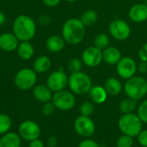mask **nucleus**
I'll return each instance as SVG.
<instances>
[{
	"instance_id": "1",
	"label": "nucleus",
	"mask_w": 147,
	"mask_h": 147,
	"mask_svg": "<svg viewBox=\"0 0 147 147\" xmlns=\"http://www.w3.org/2000/svg\"><path fill=\"white\" fill-rule=\"evenodd\" d=\"M13 34L20 41H29L36 34V24L27 15L18 16L13 22Z\"/></svg>"
},
{
	"instance_id": "2",
	"label": "nucleus",
	"mask_w": 147,
	"mask_h": 147,
	"mask_svg": "<svg viewBox=\"0 0 147 147\" xmlns=\"http://www.w3.org/2000/svg\"><path fill=\"white\" fill-rule=\"evenodd\" d=\"M85 35V26L80 19L70 18L63 25L62 37L65 41L70 45L80 43Z\"/></svg>"
},
{
	"instance_id": "3",
	"label": "nucleus",
	"mask_w": 147,
	"mask_h": 147,
	"mask_svg": "<svg viewBox=\"0 0 147 147\" xmlns=\"http://www.w3.org/2000/svg\"><path fill=\"white\" fill-rule=\"evenodd\" d=\"M143 122L138 115L123 114L118 121V127L123 134L137 137L142 131Z\"/></svg>"
},
{
	"instance_id": "4",
	"label": "nucleus",
	"mask_w": 147,
	"mask_h": 147,
	"mask_svg": "<svg viewBox=\"0 0 147 147\" xmlns=\"http://www.w3.org/2000/svg\"><path fill=\"white\" fill-rule=\"evenodd\" d=\"M68 86L72 93L84 95L89 93L92 87V82L86 73L79 71L71 74L68 78Z\"/></svg>"
},
{
	"instance_id": "5",
	"label": "nucleus",
	"mask_w": 147,
	"mask_h": 147,
	"mask_svg": "<svg viewBox=\"0 0 147 147\" xmlns=\"http://www.w3.org/2000/svg\"><path fill=\"white\" fill-rule=\"evenodd\" d=\"M127 97L134 100H140L147 93V81L142 77H133L127 79L124 86Z\"/></svg>"
},
{
	"instance_id": "6",
	"label": "nucleus",
	"mask_w": 147,
	"mask_h": 147,
	"mask_svg": "<svg viewBox=\"0 0 147 147\" xmlns=\"http://www.w3.org/2000/svg\"><path fill=\"white\" fill-rule=\"evenodd\" d=\"M37 73L31 68H22L18 71L14 78L15 85L21 90H28L35 86Z\"/></svg>"
},
{
	"instance_id": "7",
	"label": "nucleus",
	"mask_w": 147,
	"mask_h": 147,
	"mask_svg": "<svg viewBox=\"0 0 147 147\" xmlns=\"http://www.w3.org/2000/svg\"><path fill=\"white\" fill-rule=\"evenodd\" d=\"M52 102L56 109L63 111L71 110L76 104V98L71 91L63 90L58 92H54Z\"/></svg>"
},
{
	"instance_id": "8",
	"label": "nucleus",
	"mask_w": 147,
	"mask_h": 147,
	"mask_svg": "<svg viewBox=\"0 0 147 147\" xmlns=\"http://www.w3.org/2000/svg\"><path fill=\"white\" fill-rule=\"evenodd\" d=\"M18 134L22 140L30 142L34 140L39 139L40 135V127L35 121L27 120L20 124Z\"/></svg>"
},
{
	"instance_id": "9",
	"label": "nucleus",
	"mask_w": 147,
	"mask_h": 147,
	"mask_svg": "<svg viewBox=\"0 0 147 147\" xmlns=\"http://www.w3.org/2000/svg\"><path fill=\"white\" fill-rule=\"evenodd\" d=\"M68 77L62 68L52 72L47 79V85L53 92H58L65 89L68 85Z\"/></svg>"
},
{
	"instance_id": "10",
	"label": "nucleus",
	"mask_w": 147,
	"mask_h": 147,
	"mask_svg": "<svg viewBox=\"0 0 147 147\" xmlns=\"http://www.w3.org/2000/svg\"><path fill=\"white\" fill-rule=\"evenodd\" d=\"M74 129L79 136L90 138L94 134L96 126L90 117L80 115L74 121Z\"/></svg>"
},
{
	"instance_id": "11",
	"label": "nucleus",
	"mask_w": 147,
	"mask_h": 147,
	"mask_svg": "<svg viewBox=\"0 0 147 147\" xmlns=\"http://www.w3.org/2000/svg\"><path fill=\"white\" fill-rule=\"evenodd\" d=\"M116 71L121 78L124 79H129L134 76L137 71V65L132 58L124 57L121 58L117 63Z\"/></svg>"
},
{
	"instance_id": "12",
	"label": "nucleus",
	"mask_w": 147,
	"mask_h": 147,
	"mask_svg": "<svg viewBox=\"0 0 147 147\" xmlns=\"http://www.w3.org/2000/svg\"><path fill=\"white\" fill-rule=\"evenodd\" d=\"M130 27L129 25L121 19H117L113 21L109 25L110 34L118 40H125L130 35Z\"/></svg>"
},
{
	"instance_id": "13",
	"label": "nucleus",
	"mask_w": 147,
	"mask_h": 147,
	"mask_svg": "<svg viewBox=\"0 0 147 147\" xmlns=\"http://www.w3.org/2000/svg\"><path fill=\"white\" fill-rule=\"evenodd\" d=\"M82 59L87 66L96 67L102 60V52L96 47H90L84 51Z\"/></svg>"
},
{
	"instance_id": "14",
	"label": "nucleus",
	"mask_w": 147,
	"mask_h": 147,
	"mask_svg": "<svg viewBox=\"0 0 147 147\" xmlns=\"http://www.w3.org/2000/svg\"><path fill=\"white\" fill-rule=\"evenodd\" d=\"M20 40L17 37L9 32H5L0 34V49L4 52H13L16 51Z\"/></svg>"
},
{
	"instance_id": "15",
	"label": "nucleus",
	"mask_w": 147,
	"mask_h": 147,
	"mask_svg": "<svg viewBox=\"0 0 147 147\" xmlns=\"http://www.w3.org/2000/svg\"><path fill=\"white\" fill-rule=\"evenodd\" d=\"M33 96L38 102L45 103L52 101L53 95L47 84H38L33 88Z\"/></svg>"
},
{
	"instance_id": "16",
	"label": "nucleus",
	"mask_w": 147,
	"mask_h": 147,
	"mask_svg": "<svg viewBox=\"0 0 147 147\" xmlns=\"http://www.w3.org/2000/svg\"><path fill=\"white\" fill-rule=\"evenodd\" d=\"M129 17L135 22H144L147 20V5L138 3L134 5L129 10Z\"/></svg>"
},
{
	"instance_id": "17",
	"label": "nucleus",
	"mask_w": 147,
	"mask_h": 147,
	"mask_svg": "<svg viewBox=\"0 0 147 147\" xmlns=\"http://www.w3.org/2000/svg\"><path fill=\"white\" fill-rule=\"evenodd\" d=\"M65 40L63 37L53 34L49 36L46 40V47L51 53H59L65 47Z\"/></svg>"
},
{
	"instance_id": "18",
	"label": "nucleus",
	"mask_w": 147,
	"mask_h": 147,
	"mask_svg": "<svg viewBox=\"0 0 147 147\" xmlns=\"http://www.w3.org/2000/svg\"><path fill=\"white\" fill-rule=\"evenodd\" d=\"M22 138L16 133L8 132L0 139V147H21Z\"/></svg>"
},
{
	"instance_id": "19",
	"label": "nucleus",
	"mask_w": 147,
	"mask_h": 147,
	"mask_svg": "<svg viewBox=\"0 0 147 147\" xmlns=\"http://www.w3.org/2000/svg\"><path fill=\"white\" fill-rule=\"evenodd\" d=\"M121 59V53L115 47H108L102 52V59L109 65H117Z\"/></svg>"
},
{
	"instance_id": "20",
	"label": "nucleus",
	"mask_w": 147,
	"mask_h": 147,
	"mask_svg": "<svg viewBox=\"0 0 147 147\" xmlns=\"http://www.w3.org/2000/svg\"><path fill=\"white\" fill-rule=\"evenodd\" d=\"M17 55L24 60L32 59L34 54V47L30 41H21L16 48Z\"/></svg>"
},
{
	"instance_id": "21",
	"label": "nucleus",
	"mask_w": 147,
	"mask_h": 147,
	"mask_svg": "<svg viewBox=\"0 0 147 147\" xmlns=\"http://www.w3.org/2000/svg\"><path fill=\"white\" fill-rule=\"evenodd\" d=\"M89 95L93 102L96 104H102L105 102L108 97V93L104 87L102 86H93L89 91Z\"/></svg>"
},
{
	"instance_id": "22",
	"label": "nucleus",
	"mask_w": 147,
	"mask_h": 147,
	"mask_svg": "<svg viewBox=\"0 0 147 147\" xmlns=\"http://www.w3.org/2000/svg\"><path fill=\"white\" fill-rule=\"evenodd\" d=\"M52 65L51 59L45 55L37 57L33 64V69L36 73H44L47 72Z\"/></svg>"
},
{
	"instance_id": "23",
	"label": "nucleus",
	"mask_w": 147,
	"mask_h": 147,
	"mask_svg": "<svg viewBox=\"0 0 147 147\" xmlns=\"http://www.w3.org/2000/svg\"><path fill=\"white\" fill-rule=\"evenodd\" d=\"M104 89L106 90L108 95L117 96L121 93L122 86L121 82L115 78H109L106 80L104 84Z\"/></svg>"
},
{
	"instance_id": "24",
	"label": "nucleus",
	"mask_w": 147,
	"mask_h": 147,
	"mask_svg": "<svg viewBox=\"0 0 147 147\" xmlns=\"http://www.w3.org/2000/svg\"><path fill=\"white\" fill-rule=\"evenodd\" d=\"M138 109L137 101L130 97L122 100L120 103V110L122 114H132Z\"/></svg>"
},
{
	"instance_id": "25",
	"label": "nucleus",
	"mask_w": 147,
	"mask_h": 147,
	"mask_svg": "<svg viewBox=\"0 0 147 147\" xmlns=\"http://www.w3.org/2000/svg\"><path fill=\"white\" fill-rule=\"evenodd\" d=\"M97 13L94 10H87L83 13L81 16V22L84 26H90L97 21Z\"/></svg>"
},
{
	"instance_id": "26",
	"label": "nucleus",
	"mask_w": 147,
	"mask_h": 147,
	"mask_svg": "<svg viewBox=\"0 0 147 147\" xmlns=\"http://www.w3.org/2000/svg\"><path fill=\"white\" fill-rule=\"evenodd\" d=\"M11 126V118L6 114H0V134H4L8 133Z\"/></svg>"
},
{
	"instance_id": "27",
	"label": "nucleus",
	"mask_w": 147,
	"mask_h": 147,
	"mask_svg": "<svg viewBox=\"0 0 147 147\" xmlns=\"http://www.w3.org/2000/svg\"><path fill=\"white\" fill-rule=\"evenodd\" d=\"M95 47L100 50H104L109 44V38L106 34H99L95 38Z\"/></svg>"
},
{
	"instance_id": "28",
	"label": "nucleus",
	"mask_w": 147,
	"mask_h": 147,
	"mask_svg": "<svg viewBox=\"0 0 147 147\" xmlns=\"http://www.w3.org/2000/svg\"><path fill=\"white\" fill-rule=\"evenodd\" d=\"M94 109H95L94 104H93L91 102H89V101L84 102L80 105V108H79L81 115L88 116V117H90V115H91L93 114V112H94Z\"/></svg>"
},
{
	"instance_id": "29",
	"label": "nucleus",
	"mask_w": 147,
	"mask_h": 147,
	"mask_svg": "<svg viewBox=\"0 0 147 147\" xmlns=\"http://www.w3.org/2000/svg\"><path fill=\"white\" fill-rule=\"evenodd\" d=\"M134 146V139L131 136L123 134L120 136L116 140L117 147H133Z\"/></svg>"
},
{
	"instance_id": "30",
	"label": "nucleus",
	"mask_w": 147,
	"mask_h": 147,
	"mask_svg": "<svg viewBox=\"0 0 147 147\" xmlns=\"http://www.w3.org/2000/svg\"><path fill=\"white\" fill-rule=\"evenodd\" d=\"M68 69L71 73L79 72L82 70V62L80 61V59L73 58L68 62Z\"/></svg>"
},
{
	"instance_id": "31",
	"label": "nucleus",
	"mask_w": 147,
	"mask_h": 147,
	"mask_svg": "<svg viewBox=\"0 0 147 147\" xmlns=\"http://www.w3.org/2000/svg\"><path fill=\"white\" fill-rule=\"evenodd\" d=\"M137 115L142 122L147 123V100H145L140 104L137 109Z\"/></svg>"
},
{
	"instance_id": "32",
	"label": "nucleus",
	"mask_w": 147,
	"mask_h": 147,
	"mask_svg": "<svg viewBox=\"0 0 147 147\" xmlns=\"http://www.w3.org/2000/svg\"><path fill=\"white\" fill-rule=\"evenodd\" d=\"M56 109V107L54 106L53 102L52 101L50 102H45L42 106V109H41V111H42V114L46 116H50L52 115L54 111Z\"/></svg>"
},
{
	"instance_id": "33",
	"label": "nucleus",
	"mask_w": 147,
	"mask_h": 147,
	"mask_svg": "<svg viewBox=\"0 0 147 147\" xmlns=\"http://www.w3.org/2000/svg\"><path fill=\"white\" fill-rule=\"evenodd\" d=\"M137 137L140 145L143 147H147V130H142Z\"/></svg>"
},
{
	"instance_id": "34",
	"label": "nucleus",
	"mask_w": 147,
	"mask_h": 147,
	"mask_svg": "<svg viewBox=\"0 0 147 147\" xmlns=\"http://www.w3.org/2000/svg\"><path fill=\"white\" fill-rule=\"evenodd\" d=\"M78 147H100L99 144L92 140H90V139H87V140H83L80 144Z\"/></svg>"
},
{
	"instance_id": "35",
	"label": "nucleus",
	"mask_w": 147,
	"mask_h": 147,
	"mask_svg": "<svg viewBox=\"0 0 147 147\" xmlns=\"http://www.w3.org/2000/svg\"><path fill=\"white\" fill-rule=\"evenodd\" d=\"M139 56L142 61L147 62V43L145 44L139 51Z\"/></svg>"
},
{
	"instance_id": "36",
	"label": "nucleus",
	"mask_w": 147,
	"mask_h": 147,
	"mask_svg": "<svg viewBox=\"0 0 147 147\" xmlns=\"http://www.w3.org/2000/svg\"><path fill=\"white\" fill-rule=\"evenodd\" d=\"M44 4L47 7H55L57 6L61 0H42Z\"/></svg>"
},
{
	"instance_id": "37",
	"label": "nucleus",
	"mask_w": 147,
	"mask_h": 147,
	"mask_svg": "<svg viewBox=\"0 0 147 147\" xmlns=\"http://www.w3.org/2000/svg\"><path fill=\"white\" fill-rule=\"evenodd\" d=\"M28 147H45V146L40 140L36 139V140H34L29 142Z\"/></svg>"
},
{
	"instance_id": "38",
	"label": "nucleus",
	"mask_w": 147,
	"mask_h": 147,
	"mask_svg": "<svg viewBox=\"0 0 147 147\" xmlns=\"http://www.w3.org/2000/svg\"><path fill=\"white\" fill-rule=\"evenodd\" d=\"M137 69L139 70V71L140 72V73H142V74H145V73H146L147 72V62H144V61H142L140 65H139V66L137 67Z\"/></svg>"
},
{
	"instance_id": "39",
	"label": "nucleus",
	"mask_w": 147,
	"mask_h": 147,
	"mask_svg": "<svg viewBox=\"0 0 147 147\" xmlns=\"http://www.w3.org/2000/svg\"><path fill=\"white\" fill-rule=\"evenodd\" d=\"M57 144H58V140L54 136L50 137L47 140V145L49 147H56Z\"/></svg>"
},
{
	"instance_id": "40",
	"label": "nucleus",
	"mask_w": 147,
	"mask_h": 147,
	"mask_svg": "<svg viewBox=\"0 0 147 147\" xmlns=\"http://www.w3.org/2000/svg\"><path fill=\"white\" fill-rule=\"evenodd\" d=\"M5 22H6V16L3 11H0V26L4 24Z\"/></svg>"
},
{
	"instance_id": "41",
	"label": "nucleus",
	"mask_w": 147,
	"mask_h": 147,
	"mask_svg": "<svg viewBox=\"0 0 147 147\" xmlns=\"http://www.w3.org/2000/svg\"><path fill=\"white\" fill-rule=\"evenodd\" d=\"M67 2H70V3H73V2H76L77 0H66Z\"/></svg>"
},
{
	"instance_id": "42",
	"label": "nucleus",
	"mask_w": 147,
	"mask_h": 147,
	"mask_svg": "<svg viewBox=\"0 0 147 147\" xmlns=\"http://www.w3.org/2000/svg\"><path fill=\"white\" fill-rule=\"evenodd\" d=\"M146 4L147 5V0H146Z\"/></svg>"
}]
</instances>
